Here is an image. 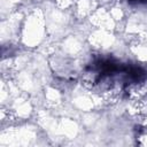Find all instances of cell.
Listing matches in <instances>:
<instances>
[{"label": "cell", "instance_id": "6da1fadb", "mask_svg": "<svg viewBox=\"0 0 147 147\" xmlns=\"http://www.w3.org/2000/svg\"><path fill=\"white\" fill-rule=\"evenodd\" d=\"M127 2L131 5H144L147 3V0H127Z\"/></svg>", "mask_w": 147, "mask_h": 147}]
</instances>
